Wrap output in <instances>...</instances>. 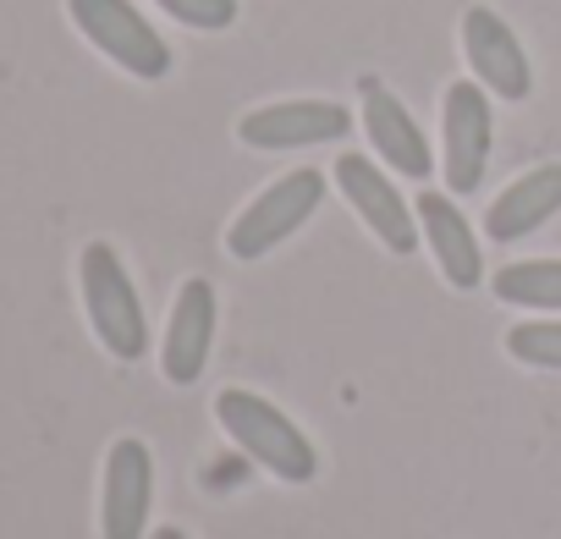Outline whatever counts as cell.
<instances>
[{"instance_id":"8fae6325","label":"cell","mask_w":561,"mask_h":539,"mask_svg":"<svg viewBox=\"0 0 561 539\" xmlns=\"http://www.w3.org/2000/svg\"><path fill=\"white\" fill-rule=\"evenodd\" d=\"M419 231L440 264V276L457 287V293H473L484 282V253H479V237L468 226V215L451 204V193H419Z\"/></svg>"},{"instance_id":"7c38bea8","label":"cell","mask_w":561,"mask_h":539,"mask_svg":"<svg viewBox=\"0 0 561 539\" xmlns=\"http://www.w3.org/2000/svg\"><path fill=\"white\" fill-rule=\"evenodd\" d=\"M364 133H369V144L380 149V160H386L391 171H402V176H413V182L430 176V165H435L430 138L419 133V122L408 116V105H402L391 89H380L375 78L364 83Z\"/></svg>"},{"instance_id":"7a4b0ae2","label":"cell","mask_w":561,"mask_h":539,"mask_svg":"<svg viewBox=\"0 0 561 539\" xmlns=\"http://www.w3.org/2000/svg\"><path fill=\"white\" fill-rule=\"evenodd\" d=\"M78 282H83V309L100 336V347L122 364H138L149 353V320L138 303V287L127 276V264L111 242H89L78 259Z\"/></svg>"},{"instance_id":"277c9868","label":"cell","mask_w":561,"mask_h":539,"mask_svg":"<svg viewBox=\"0 0 561 539\" xmlns=\"http://www.w3.org/2000/svg\"><path fill=\"white\" fill-rule=\"evenodd\" d=\"M325 204V176L314 165L304 171H287L280 182H270L226 231V248L231 259H264L270 248H280L293 231H304V220Z\"/></svg>"},{"instance_id":"3957f363","label":"cell","mask_w":561,"mask_h":539,"mask_svg":"<svg viewBox=\"0 0 561 539\" xmlns=\"http://www.w3.org/2000/svg\"><path fill=\"white\" fill-rule=\"evenodd\" d=\"M67 12H72L78 34L105 61H116L127 78L160 83L171 72V45L149 28V18L133 7V0H67Z\"/></svg>"},{"instance_id":"9c48e42d","label":"cell","mask_w":561,"mask_h":539,"mask_svg":"<svg viewBox=\"0 0 561 539\" xmlns=\"http://www.w3.org/2000/svg\"><path fill=\"white\" fill-rule=\"evenodd\" d=\"M336 182L347 193V204L364 215V226L391 248V253H413L419 248V220L402 204V193L391 187V176L369 160V154H342L336 160Z\"/></svg>"},{"instance_id":"6da1fadb","label":"cell","mask_w":561,"mask_h":539,"mask_svg":"<svg viewBox=\"0 0 561 539\" xmlns=\"http://www.w3.org/2000/svg\"><path fill=\"white\" fill-rule=\"evenodd\" d=\"M215 418H220V429H226L264 473H275L280 484H309V479L320 473L314 440H309L287 413H280L275 402H264L259 391H242V386L220 391V397H215Z\"/></svg>"},{"instance_id":"e0dca14e","label":"cell","mask_w":561,"mask_h":539,"mask_svg":"<svg viewBox=\"0 0 561 539\" xmlns=\"http://www.w3.org/2000/svg\"><path fill=\"white\" fill-rule=\"evenodd\" d=\"M149 539H187V534H182V528H154Z\"/></svg>"},{"instance_id":"9a60e30c","label":"cell","mask_w":561,"mask_h":539,"mask_svg":"<svg viewBox=\"0 0 561 539\" xmlns=\"http://www.w3.org/2000/svg\"><path fill=\"white\" fill-rule=\"evenodd\" d=\"M506 353L534 369H561V320H523L506 331Z\"/></svg>"},{"instance_id":"2e32d148","label":"cell","mask_w":561,"mask_h":539,"mask_svg":"<svg viewBox=\"0 0 561 539\" xmlns=\"http://www.w3.org/2000/svg\"><path fill=\"white\" fill-rule=\"evenodd\" d=\"M154 7L187 28H204V34H220L237 23V0H154Z\"/></svg>"},{"instance_id":"8992f818","label":"cell","mask_w":561,"mask_h":539,"mask_svg":"<svg viewBox=\"0 0 561 539\" xmlns=\"http://www.w3.org/2000/svg\"><path fill=\"white\" fill-rule=\"evenodd\" d=\"M490 100L473 78L446 89V111H440V171L451 193H479L484 165H490Z\"/></svg>"},{"instance_id":"4fadbf2b","label":"cell","mask_w":561,"mask_h":539,"mask_svg":"<svg viewBox=\"0 0 561 539\" xmlns=\"http://www.w3.org/2000/svg\"><path fill=\"white\" fill-rule=\"evenodd\" d=\"M556 209H561V160L534 165V171L517 176L506 193H495V204H490V215H484V237H490V242H517V237L539 231Z\"/></svg>"},{"instance_id":"30bf717a","label":"cell","mask_w":561,"mask_h":539,"mask_svg":"<svg viewBox=\"0 0 561 539\" xmlns=\"http://www.w3.org/2000/svg\"><path fill=\"white\" fill-rule=\"evenodd\" d=\"M215 347V287L209 282H182L171 320H165V342H160V369L171 386H193L209 364Z\"/></svg>"},{"instance_id":"5b68a950","label":"cell","mask_w":561,"mask_h":539,"mask_svg":"<svg viewBox=\"0 0 561 539\" xmlns=\"http://www.w3.org/2000/svg\"><path fill=\"white\" fill-rule=\"evenodd\" d=\"M462 56L473 67V83L495 100H512L523 105L534 94V67H528V50L523 39L512 34V23L490 7H473L462 12Z\"/></svg>"},{"instance_id":"ba28073f","label":"cell","mask_w":561,"mask_h":539,"mask_svg":"<svg viewBox=\"0 0 561 539\" xmlns=\"http://www.w3.org/2000/svg\"><path fill=\"white\" fill-rule=\"evenodd\" d=\"M154 501V457L144 440L122 435L105 457V501H100V534L105 539H144Z\"/></svg>"},{"instance_id":"52a82bcc","label":"cell","mask_w":561,"mask_h":539,"mask_svg":"<svg viewBox=\"0 0 561 539\" xmlns=\"http://www.w3.org/2000/svg\"><path fill=\"white\" fill-rule=\"evenodd\" d=\"M353 116L347 105L331 100H280V105H259L237 122V138L248 149H314V144H336L347 138Z\"/></svg>"},{"instance_id":"5bb4252c","label":"cell","mask_w":561,"mask_h":539,"mask_svg":"<svg viewBox=\"0 0 561 539\" xmlns=\"http://www.w3.org/2000/svg\"><path fill=\"white\" fill-rule=\"evenodd\" d=\"M490 293L512 309H561V259H523L495 270Z\"/></svg>"}]
</instances>
